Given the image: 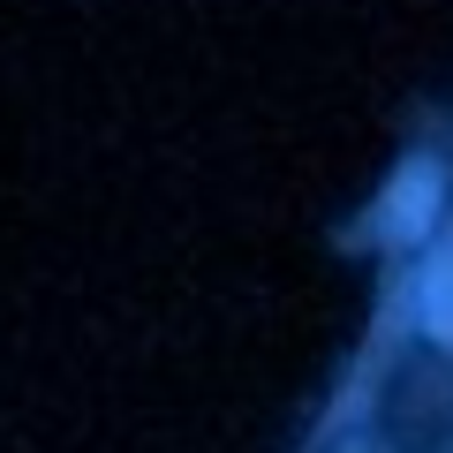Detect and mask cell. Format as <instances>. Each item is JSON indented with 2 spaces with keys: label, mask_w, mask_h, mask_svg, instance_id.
Masks as SVG:
<instances>
[{
  "label": "cell",
  "mask_w": 453,
  "mask_h": 453,
  "mask_svg": "<svg viewBox=\"0 0 453 453\" xmlns=\"http://www.w3.org/2000/svg\"><path fill=\"white\" fill-rule=\"evenodd\" d=\"M431 211H438V174L431 166H408V174L393 181V196H386V226L393 234H423Z\"/></svg>",
  "instance_id": "1"
},
{
  "label": "cell",
  "mask_w": 453,
  "mask_h": 453,
  "mask_svg": "<svg viewBox=\"0 0 453 453\" xmlns=\"http://www.w3.org/2000/svg\"><path fill=\"white\" fill-rule=\"evenodd\" d=\"M423 325H431L438 340H453V250L431 265V280H423Z\"/></svg>",
  "instance_id": "2"
}]
</instances>
